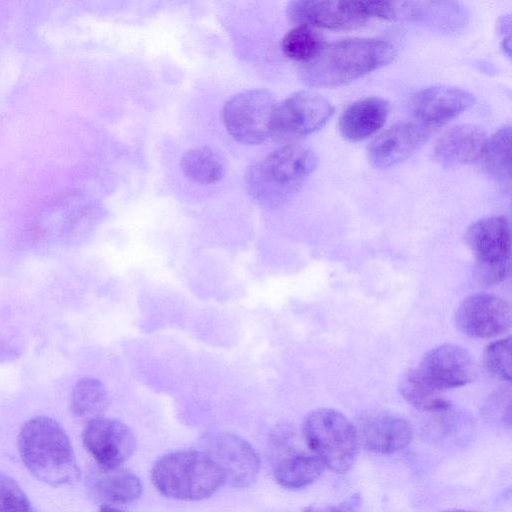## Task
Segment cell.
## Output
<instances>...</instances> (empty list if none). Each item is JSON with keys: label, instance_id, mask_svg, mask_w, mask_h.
<instances>
[{"label": "cell", "instance_id": "30bf717a", "mask_svg": "<svg viewBox=\"0 0 512 512\" xmlns=\"http://www.w3.org/2000/svg\"><path fill=\"white\" fill-rule=\"evenodd\" d=\"M455 324L465 335L488 339L506 332L511 326L510 304L489 293H476L466 297L457 307Z\"/></svg>", "mask_w": 512, "mask_h": 512}, {"label": "cell", "instance_id": "3957f363", "mask_svg": "<svg viewBox=\"0 0 512 512\" xmlns=\"http://www.w3.org/2000/svg\"><path fill=\"white\" fill-rule=\"evenodd\" d=\"M17 443L22 462L38 480L58 487L77 478L73 446L56 420L47 416L29 419L22 425Z\"/></svg>", "mask_w": 512, "mask_h": 512}, {"label": "cell", "instance_id": "7c38bea8", "mask_svg": "<svg viewBox=\"0 0 512 512\" xmlns=\"http://www.w3.org/2000/svg\"><path fill=\"white\" fill-rule=\"evenodd\" d=\"M82 439L87 451L103 468L119 467L137 446L135 435L126 424L105 417L89 420Z\"/></svg>", "mask_w": 512, "mask_h": 512}, {"label": "cell", "instance_id": "e0dca14e", "mask_svg": "<svg viewBox=\"0 0 512 512\" xmlns=\"http://www.w3.org/2000/svg\"><path fill=\"white\" fill-rule=\"evenodd\" d=\"M359 442L374 453L390 454L405 448L412 439L410 424L402 417L378 414L364 419L357 429Z\"/></svg>", "mask_w": 512, "mask_h": 512}, {"label": "cell", "instance_id": "ba28073f", "mask_svg": "<svg viewBox=\"0 0 512 512\" xmlns=\"http://www.w3.org/2000/svg\"><path fill=\"white\" fill-rule=\"evenodd\" d=\"M331 103L313 91L296 92L276 105L271 136L280 142H289L311 134L333 115Z\"/></svg>", "mask_w": 512, "mask_h": 512}, {"label": "cell", "instance_id": "d4e9b609", "mask_svg": "<svg viewBox=\"0 0 512 512\" xmlns=\"http://www.w3.org/2000/svg\"><path fill=\"white\" fill-rule=\"evenodd\" d=\"M186 177L199 184L218 182L225 173V165L218 153L208 147L188 150L180 162Z\"/></svg>", "mask_w": 512, "mask_h": 512}, {"label": "cell", "instance_id": "6da1fadb", "mask_svg": "<svg viewBox=\"0 0 512 512\" xmlns=\"http://www.w3.org/2000/svg\"><path fill=\"white\" fill-rule=\"evenodd\" d=\"M396 55L395 47L384 40H340L324 44L311 61L302 64L300 79L310 87H338L390 64Z\"/></svg>", "mask_w": 512, "mask_h": 512}, {"label": "cell", "instance_id": "277c9868", "mask_svg": "<svg viewBox=\"0 0 512 512\" xmlns=\"http://www.w3.org/2000/svg\"><path fill=\"white\" fill-rule=\"evenodd\" d=\"M151 479L162 495L183 501L208 498L226 481L220 466L206 452L197 450L162 456L152 468Z\"/></svg>", "mask_w": 512, "mask_h": 512}, {"label": "cell", "instance_id": "8992f818", "mask_svg": "<svg viewBox=\"0 0 512 512\" xmlns=\"http://www.w3.org/2000/svg\"><path fill=\"white\" fill-rule=\"evenodd\" d=\"M467 246L475 256V276L485 285L503 281L511 266V230L504 216L482 218L469 226Z\"/></svg>", "mask_w": 512, "mask_h": 512}, {"label": "cell", "instance_id": "4fadbf2b", "mask_svg": "<svg viewBox=\"0 0 512 512\" xmlns=\"http://www.w3.org/2000/svg\"><path fill=\"white\" fill-rule=\"evenodd\" d=\"M417 369L440 391L465 386L477 374V366L471 354L456 344H442L429 350Z\"/></svg>", "mask_w": 512, "mask_h": 512}, {"label": "cell", "instance_id": "f1b7e54d", "mask_svg": "<svg viewBox=\"0 0 512 512\" xmlns=\"http://www.w3.org/2000/svg\"><path fill=\"white\" fill-rule=\"evenodd\" d=\"M360 504V496L359 495H352L345 501L325 506V507H307L304 509V512H354L358 508Z\"/></svg>", "mask_w": 512, "mask_h": 512}, {"label": "cell", "instance_id": "603a6c76", "mask_svg": "<svg viewBox=\"0 0 512 512\" xmlns=\"http://www.w3.org/2000/svg\"><path fill=\"white\" fill-rule=\"evenodd\" d=\"M481 157L486 172L499 184L510 185L511 181V127H501L483 148Z\"/></svg>", "mask_w": 512, "mask_h": 512}, {"label": "cell", "instance_id": "cb8c5ba5", "mask_svg": "<svg viewBox=\"0 0 512 512\" xmlns=\"http://www.w3.org/2000/svg\"><path fill=\"white\" fill-rule=\"evenodd\" d=\"M108 405V392L98 379L83 378L73 387L70 410L75 417L88 421L102 417Z\"/></svg>", "mask_w": 512, "mask_h": 512}, {"label": "cell", "instance_id": "7402d4cb", "mask_svg": "<svg viewBox=\"0 0 512 512\" xmlns=\"http://www.w3.org/2000/svg\"><path fill=\"white\" fill-rule=\"evenodd\" d=\"M399 392L409 404L423 411L444 412L451 405L418 369H409L401 376Z\"/></svg>", "mask_w": 512, "mask_h": 512}, {"label": "cell", "instance_id": "83f0119b", "mask_svg": "<svg viewBox=\"0 0 512 512\" xmlns=\"http://www.w3.org/2000/svg\"><path fill=\"white\" fill-rule=\"evenodd\" d=\"M0 512H31L30 502L22 488L3 472H0Z\"/></svg>", "mask_w": 512, "mask_h": 512}, {"label": "cell", "instance_id": "44dd1931", "mask_svg": "<svg viewBox=\"0 0 512 512\" xmlns=\"http://www.w3.org/2000/svg\"><path fill=\"white\" fill-rule=\"evenodd\" d=\"M324 468V463L315 454L295 453L276 464L274 476L283 487L298 489L318 479Z\"/></svg>", "mask_w": 512, "mask_h": 512}, {"label": "cell", "instance_id": "d6986e66", "mask_svg": "<svg viewBox=\"0 0 512 512\" xmlns=\"http://www.w3.org/2000/svg\"><path fill=\"white\" fill-rule=\"evenodd\" d=\"M388 103L379 97H366L350 104L341 114L339 130L344 138L357 142L374 134L384 124Z\"/></svg>", "mask_w": 512, "mask_h": 512}, {"label": "cell", "instance_id": "484cf974", "mask_svg": "<svg viewBox=\"0 0 512 512\" xmlns=\"http://www.w3.org/2000/svg\"><path fill=\"white\" fill-rule=\"evenodd\" d=\"M324 44L321 35L313 27L296 25L283 37L281 48L286 57L305 64L320 52Z\"/></svg>", "mask_w": 512, "mask_h": 512}, {"label": "cell", "instance_id": "ac0fdd59", "mask_svg": "<svg viewBox=\"0 0 512 512\" xmlns=\"http://www.w3.org/2000/svg\"><path fill=\"white\" fill-rule=\"evenodd\" d=\"M486 140L484 131L478 126H454L436 143L434 158L444 167L471 164L481 157Z\"/></svg>", "mask_w": 512, "mask_h": 512}, {"label": "cell", "instance_id": "4316f807", "mask_svg": "<svg viewBox=\"0 0 512 512\" xmlns=\"http://www.w3.org/2000/svg\"><path fill=\"white\" fill-rule=\"evenodd\" d=\"M512 341L511 337L499 339L491 342L484 350L483 364L487 371L495 377L510 381L512 375L511 368Z\"/></svg>", "mask_w": 512, "mask_h": 512}, {"label": "cell", "instance_id": "f546056e", "mask_svg": "<svg viewBox=\"0 0 512 512\" xmlns=\"http://www.w3.org/2000/svg\"><path fill=\"white\" fill-rule=\"evenodd\" d=\"M99 512H124L116 507H113L108 504H103L100 506Z\"/></svg>", "mask_w": 512, "mask_h": 512}, {"label": "cell", "instance_id": "8fae6325", "mask_svg": "<svg viewBox=\"0 0 512 512\" xmlns=\"http://www.w3.org/2000/svg\"><path fill=\"white\" fill-rule=\"evenodd\" d=\"M288 19L296 25L333 30L355 29L369 18L363 1L299 0L286 9Z\"/></svg>", "mask_w": 512, "mask_h": 512}, {"label": "cell", "instance_id": "7a4b0ae2", "mask_svg": "<svg viewBox=\"0 0 512 512\" xmlns=\"http://www.w3.org/2000/svg\"><path fill=\"white\" fill-rule=\"evenodd\" d=\"M315 152L304 145L286 144L253 163L245 175L251 198L265 208L290 201L317 167Z\"/></svg>", "mask_w": 512, "mask_h": 512}, {"label": "cell", "instance_id": "ffe728a7", "mask_svg": "<svg viewBox=\"0 0 512 512\" xmlns=\"http://www.w3.org/2000/svg\"><path fill=\"white\" fill-rule=\"evenodd\" d=\"M93 489L102 498L113 503H130L142 493V482L133 472L115 468H103L92 474Z\"/></svg>", "mask_w": 512, "mask_h": 512}, {"label": "cell", "instance_id": "2e32d148", "mask_svg": "<svg viewBox=\"0 0 512 512\" xmlns=\"http://www.w3.org/2000/svg\"><path fill=\"white\" fill-rule=\"evenodd\" d=\"M394 20L405 19L439 31H456L467 23V12L454 1H393Z\"/></svg>", "mask_w": 512, "mask_h": 512}, {"label": "cell", "instance_id": "52a82bcc", "mask_svg": "<svg viewBox=\"0 0 512 512\" xmlns=\"http://www.w3.org/2000/svg\"><path fill=\"white\" fill-rule=\"evenodd\" d=\"M276 101L265 89H251L232 96L222 118L227 132L238 142L257 145L271 136Z\"/></svg>", "mask_w": 512, "mask_h": 512}, {"label": "cell", "instance_id": "5b68a950", "mask_svg": "<svg viewBox=\"0 0 512 512\" xmlns=\"http://www.w3.org/2000/svg\"><path fill=\"white\" fill-rule=\"evenodd\" d=\"M303 433L325 466L337 473L352 468L360 442L357 428L344 414L331 408L315 409L306 416Z\"/></svg>", "mask_w": 512, "mask_h": 512}, {"label": "cell", "instance_id": "9c48e42d", "mask_svg": "<svg viewBox=\"0 0 512 512\" xmlns=\"http://www.w3.org/2000/svg\"><path fill=\"white\" fill-rule=\"evenodd\" d=\"M206 452L223 470L234 487L247 488L257 479L260 459L253 446L241 436L217 432L204 438Z\"/></svg>", "mask_w": 512, "mask_h": 512}, {"label": "cell", "instance_id": "5bb4252c", "mask_svg": "<svg viewBox=\"0 0 512 512\" xmlns=\"http://www.w3.org/2000/svg\"><path fill=\"white\" fill-rule=\"evenodd\" d=\"M431 129L420 122H400L380 135L368 147L370 163L377 168L394 167L417 152L428 141Z\"/></svg>", "mask_w": 512, "mask_h": 512}, {"label": "cell", "instance_id": "9a60e30c", "mask_svg": "<svg viewBox=\"0 0 512 512\" xmlns=\"http://www.w3.org/2000/svg\"><path fill=\"white\" fill-rule=\"evenodd\" d=\"M474 100V95L466 89L437 85L419 91L412 107L418 122L430 128L455 118L472 106Z\"/></svg>", "mask_w": 512, "mask_h": 512}, {"label": "cell", "instance_id": "4dcf8cb0", "mask_svg": "<svg viewBox=\"0 0 512 512\" xmlns=\"http://www.w3.org/2000/svg\"><path fill=\"white\" fill-rule=\"evenodd\" d=\"M445 512H474V511H468V510H449Z\"/></svg>", "mask_w": 512, "mask_h": 512}]
</instances>
